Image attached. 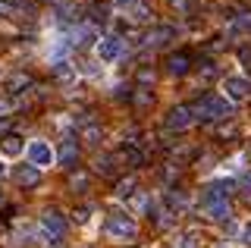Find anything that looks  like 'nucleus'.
<instances>
[{"mask_svg": "<svg viewBox=\"0 0 251 248\" xmlns=\"http://www.w3.org/2000/svg\"><path fill=\"white\" fill-rule=\"evenodd\" d=\"M104 236L110 242H135L138 239V223L129 211H110L104 220Z\"/></svg>", "mask_w": 251, "mask_h": 248, "instance_id": "f257e3e1", "label": "nucleus"}, {"mask_svg": "<svg viewBox=\"0 0 251 248\" xmlns=\"http://www.w3.org/2000/svg\"><path fill=\"white\" fill-rule=\"evenodd\" d=\"M232 113V104L223 95H204L195 104V120H226Z\"/></svg>", "mask_w": 251, "mask_h": 248, "instance_id": "f03ea898", "label": "nucleus"}, {"mask_svg": "<svg viewBox=\"0 0 251 248\" xmlns=\"http://www.w3.org/2000/svg\"><path fill=\"white\" fill-rule=\"evenodd\" d=\"M38 236L50 245H60L63 236H66V220H63L60 211H44L41 220H38Z\"/></svg>", "mask_w": 251, "mask_h": 248, "instance_id": "7ed1b4c3", "label": "nucleus"}, {"mask_svg": "<svg viewBox=\"0 0 251 248\" xmlns=\"http://www.w3.org/2000/svg\"><path fill=\"white\" fill-rule=\"evenodd\" d=\"M25 160L38 170H47V167L57 164V148L50 142H44V138H31L25 145Z\"/></svg>", "mask_w": 251, "mask_h": 248, "instance_id": "20e7f679", "label": "nucleus"}, {"mask_svg": "<svg viewBox=\"0 0 251 248\" xmlns=\"http://www.w3.org/2000/svg\"><path fill=\"white\" fill-rule=\"evenodd\" d=\"M220 88H223V98L229 100V104H242V100L251 98V79H248V75H242V73L226 75Z\"/></svg>", "mask_w": 251, "mask_h": 248, "instance_id": "39448f33", "label": "nucleus"}, {"mask_svg": "<svg viewBox=\"0 0 251 248\" xmlns=\"http://www.w3.org/2000/svg\"><path fill=\"white\" fill-rule=\"evenodd\" d=\"M123 41L116 35H104V38H98V44H94V57L100 60L104 66H110V63H116V60L123 57Z\"/></svg>", "mask_w": 251, "mask_h": 248, "instance_id": "423d86ee", "label": "nucleus"}, {"mask_svg": "<svg viewBox=\"0 0 251 248\" xmlns=\"http://www.w3.org/2000/svg\"><path fill=\"white\" fill-rule=\"evenodd\" d=\"M13 179L19 185H25V189H38V185H41V170L31 167V164H19L16 173H13Z\"/></svg>", "mask_w": 251, "mask_h": 248, "instance_id": "0eeeda50", "label": "nucleus"}, {"mask_svg": "<svg viewBox=\"0 0 251 248\" xmlns=\"http://www.w3.org/2000/svg\"><path fill=\"white\" fill-rule=\"evenodd\" d=\"M167 126L170 129H188V126H195V110H192V107H173V110L167 113Z\"/></svg>", "mask_w": 251, "mask_h": 248, "instance_id": "6e6552de", "label": "nucleus"}, {"mask_svg": "<svg viewBox=\"0 0 251 248\" xmlns=\"http://www.w3.org/2000/svg\"><path fill=\"white\" fill-rule=\"evenodd\" d=\"M0 154H3V157H19V154H25V138L16 135V132H6L0 138Z\"/></svg>", "mask_w": 251, "mask_h": 248, "instance_id": "1a4fd4ad", "label": "nucleus"}, {"mask_svg": "<svg viewBox=\"0 0 251 248\" xmlns=\"http://www.w3.org/2000/svg\"><path fill=\"white\" fill-rule=\"evenodd\" d=\"M78 160V145L73 142V138H63L60 148H57V164L60 167H73Z\"/></svg>", "mask_w": 251, "mask_h": 248, "instance_id": "9d476101", "label": "nucleus"}, {"mask_svg": "<svg viewBox=\"0 0 251 248\" xmlns=\"http://www.w3.org/2000/svg\"><path fill=\"white\" fill-rule=\"evenodd\" d=\"M204 211H207V217H210V220H217V223H229V220H232V207H229V201H217V204H207Z\"/></svg>", "mask_w": 251, "mask_h": 248, "instance_id": "9b49d317", "label": "nucleus"}, {"mask_svg": "<svg viewBox=\"0 0 251 248\" xmlns=\"http://www.w3.org/2000/svg\"><path fill=\"white\" fill-rule=\"evenodd\" d=\"M170 73L173 75H185L188 73V69H192V66H188V53H173V57H170Z\"/></svg>", "mask_w": 251, "mask_h": 248, "instance_id": "f8f14e48", "label": "nucleus"}, {"mask_svg": "<svg viewBox=\"0 0 251 248\" xmlns=\"http://www.w3.org/2000/svg\"><path fill=\"white\" fill-rule=\"evenodd\" d=\"M170 35H173V28L160 25V28H154V32L148 35V44H163V41H170Z\"/></svg>", "mask_w": 251, "mask_h": 248, "instance_id": "ddd939ff", "label": "nucleus"}, {"mask_svg": "<svg viewBox=\"0 0 251 248\" xmlns=\"http://www.w3.org/2000/svg\"><path fill=\"white\" fill-rule=\"evenodd\" d=\"M129 19H135V22H148V19H151V13H148V6H145V3H135V6H129Z\"/></svg>", "mask_w": 251, "mask_h": 248, "instance_id": "4468645a", "label": "nucleus"}, {"mask_svg": "<svg viewBox=\"0 0 251 248\" xmlns=\"http://www.w3.org/2000/svg\"><path fill=\"white\" fill-rule=\"evenodd\" d=\"M107 13H110L107 3H94V6H91V22H107V19H110Z\"/></svg>", "mask_w": 251, "mask_h": 248, "instance_id": "2eb2a0df", "label": "nucleus"}, {"mask_svg": "<svg viewBox=\"0 0 251 248\" xmlns=\"http://www.w3.org/2000/svg\"><path fill=\"white\" fill-rule=\"evenodd\" d=\"M132 192H135V179H123L120 189H116V195H120V198H129Z\"/></svg>", "mask_w": 251, "mask_h": 248, "instance_id": "dca6fc26", "label": "nucleus"}, {"mask_svg": "<svg viewBox=\"0 0 251 248\" xmlns=\"http://www.w3.org/2000/svg\"><path fill=\"white\" fill-rule=\"evenodd\" d=\"M179 248H201V242H198V232H185V236H182V242H179Z\"/></svg>", "mask_w": 251, "mask_h": 248, "instance_id": "f3484780", "label": "nucleus"}, {"mask_svg": "<svg viewBox=\"0 0 251 248\" xmlns=\"http://www.w3.org/2000/svg\"><path fill=\"white\" fill-rule=\"evenodd\" d=\"M82 135H85V142H88V145H98V142H100V129H98V126H88Z\"/></svg>", "mask_w": 251, "mask_h": 248, "instance_id": "a211bd4d", "label": "nucleus"}, {"mask_svg": "<svg viewBox=\"0 0 251 248\" xmlns=\"http://www.w3.org/2000/svg\"><path fill=\"white\" fill-rule=\"evenodd\" d=\"M170 6H173L176 13H188V10L195 6V0H170Z\"/></svg>", "mask_w": 251, "mask_h": 248, "instance_id": "6ab92c4d", "label": "nucleus"}, {"mask_svg": "<svg viewBox=\"0 0 251 248\" xmlns=\"http://www.w3.org/2000/svg\"><path fill=\"white\" fill-rule=\"evenodd\" d=\"M98 170L100 173H113V157H98Z\"/></svg>", "mask_w": 251, "mask_h": 248, "instance_id": "aec40b11", "label": "nucleus"}, {"mask_svg": "<svg viewBox=\"0 0 251 248\" xmlns=\"http://www.w3.org/2000/svg\"><path fill=\"white\" fill-rule=\"evenodd\" d=\"M75 185H78V192H82L85 185H88V176H85V173H78V176H73V189H75Z\"/></svg>", "mask_w": 251, "mask_h": 248, "instance_id": "412c9836", "label": "nucleus"}, {"mask_svg": "<svg viewBox=\"0 0 251 248\" xmlns=\"http://www.w3.org/2000/svg\"><path fill=\"white\" fill-rule=\"evenodd\" d=\"M239 236H242V242H245V245H251V223H245V226L239 229Z\"/></svg>", "mask_w": 251, "mask_h": 248, "instance_id": "4be33fe9", "label": "nucleus"}, {"mask_svg": "<svg viewBox=\"0 0 251 248\" xmlns=\"http://www.w3.org/2000/svg\"><path fill=\"white\" fill-rule=\"evenodd\" d=\"M239 185H242V189H245V192H248V195H251V170H248V173H245V176H242V182H239Z\"/></svg>", "mask_w": 251, "mask_h": 248, "instance_id": "5701e85b", "label": "nucleus"}, {"mask_svg": "<svg viewBox=\"0 0 251 248\" xmlns=\"http://www.w3.org/2000/svg\"><path fill=\"white\" fill-rule=\"evenodd\" d=\"M6 129H10V116H0V138L6 135Z\"/></svg>", "mask_w": 251, "mask_h": 248, "instance_id": "b1692460", "label": "nucleus"}, {"mask_svg": "<svg viewBox=\"0 0 251 248\" xmlns=\"http://www.w3.org/2000/svg\"><path fill=\"white\" fill-rule=\"evenodd\" d=\"M116 6H120V10H129V6H135V0H113Z\"/></svg>", "mask_w": 251, "mask_h": 248, "instance_id": "393cba45", "label": "nucleus"}, {"mask_svg": "<svg viewBox=\"0 0 251 248\" xmlns=\"http://www.w3.org/2000/svg\"><path fill=\"white\" fill-rule=\"evenodd\" d=\"M242 66H248V69H251V50H248V48L242 50Z\"/></svg>", "mask_w": 251, "mask_h": 248, "instance_id": "a878e982", "label": "nucleus"}, {"mask_svg": "<svg viewBox=\"0 0 251 248\" xmlns=\"http://www.w3.org/2000/svg\"><path fill=\"white\" fill-rule=\"evenodd\" d=\"M3 13H10V3H6V0H0V16H3Z\"/></svg>", "mask_w": 251, "mask_h": 248, "instance_id": "bb28decb", "label": "nucleus"}, {"mask_svg": "<svg viewBox=\"0 0 251 248\" xmlns=\"http://www.w3.org/2000/svg\"><path fill=\"white\" fill-rule=\"evenodd\" d=\"M3 176H6V167H3V164H0V179H3Z\"/></svg>", "mask_w": 251, "mask_h": 248, "instance_id": "cd10ccee", "label": "nucleus"}, {"mask_svg": "<svg viewBox=\"0 0 251 248\" xmlns=\"http://www.w3.org/2000/svg\"><path fill=\"white\" fill-rule=\"evenodd\" d=\"M0 201H3V192H0Z\"/></svg>", "mask_w": 251, "mask_h": 248, "instance_id": "c85d7f7f", "label": "nucleus"}]
</instances>
